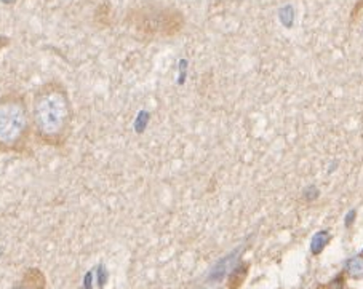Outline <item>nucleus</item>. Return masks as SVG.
<instances>
[{
    "label": "nucleus",
    "mask_w": 363,
    "mask_h": 289,
    "mask_svg": "<svg viewBox=\"0 0 363 289\" xmlns=\"http://www.w3.org/2000/svg\"><path fill=\"white\" fill-rule=\"evenodd\" d=\"M33 130L39 142L50 147H62L72 127V103L67 88L58 80H50L34 93Z\"/></svg>",
    "instance_id": "nucleus-1"
},
{
    "label": "nucleus",
    "mask_w": 363,
    "mask_h": 289,
    "mask_svg": "<svg viewBox=\"0 0 363 289\" xmlns=\"http://www.w3.org/2000/svg\"><path fill=\"white\" fill-rule=\"evenodd\" d=\"M33 131V117L23 94L13 91L0 96V152H26Z\"/></svg>",
    "instance_id": "nucleus-2"
},
{
    "label": "nucleus",
    "mask_w": 363,
    "mask_h": 289,
    "mask_svg": "<svg viewBox=\"0 0 363 289\" xmlns=\"http://www.w3.org/2000/svg\"><path fill=\"white\" fill-rule=\"evenodd\" d=\"M47 276L40 268H28L11 289H45Z\"/></svg>",
    "instance_id": "nucleus-3"
},
{
    "label": "nucleus",
    "mask_w": 363,
    "mask_h": 289,
    "mask_svg": "<svg viewBox=\"0 0 363 289\" xmlns=\"http://www.w3.org/2000/svg\"><path fill=\"white\" fill-rule=\"evenodd\" d=\"M344 272L352 280H362L363 278V254L354 256L347 259L344 264Z\"/></svg>",
    "instance_id": "nucleus-4"
},
{
    "label": "nucleus",
    "mask_w": 363,
    "mask_h": 289,
    "mask_svg": "<svg viewBox=\"0 0 363 289\" xmlns=\"http://www.w3.org/2000/svg\"><path fill=\"white\" fill-rule=\"evenodd\" d=\"M320 238H322V234L317 235L314 238V242H312V251H314V253H320V249L325 246V240H320Z\"/></svg>",
    "instance_id": "nucleus-5"
},
{
    "label": "nucleus",
    "mask_w": 363,
    "mask_h": 289,
    "mask_svg": "<svg viewBox=\"0 0 363 289\" xmlns=\"http://www.w3.org/2000/svg\"><path fill=\"white\" fill-rule=\"evenodd\" d=\"M340 289H344V288H340Z\"/></svg>",
    "instance_id": "nucleus-6"
},
{
    "label": "nucleus",
    "mask_w": 363,
    "mask_h": 289,
    "mask_svg": "<svg viewBox=\"0 0 363 289\" xmlns=\"http://www.w3.org/2000/svg\"><path fill=\"white\" fill-rule=\"evenodd\" d=\"M362 254H363V253H362Z\"/></svg>",
    "instance_id": "nucleus-7"
}]
</instances>
